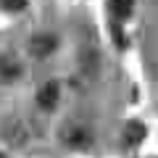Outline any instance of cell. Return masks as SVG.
<instances>
[{"mask_svg":"<svg viewBox=\"0 0 158 158\" xmlns=\"http://www.w3.org/2000/svg\"><path fill=\"white\" fill-rule=\"evenodd\" d=\"M142 140H145V127H142L140 121H129V124H127V129H124V145L137 148Z\"/></svg>","mask_w":158,"mask_h":158,"instance_id":"4","label":"cell"},{"mask_svg":"<svg viewBox=\"0 0 158 158\" xmlns=\"http://www.w3.org/2000/svg\"><path fill=\"white\" fill-rule=\"evenodd\" d=\"M0 158H6V156H3V153H0Z\"/></svg>","mask_w":158,"mask_h":158,"instance_id":"7","label":"cell"},{"mask_svg":"<svg viewBox=\"0 0 158 158\" xmlns=\"http://www.w3.org/2000/svg\"><path fill=\"white\" fill-rule=\"evenodd\" d=\"M37 103L40 108H45V111H53L58 103V85L56 82H48V85H42V90L37 92Z\"/></svg>","mask_w":158,"mask_h":158,"instance_id":"2","label":"cell"},{"mask_svg":"<svg viewBox=\"0 0 158 158\" xmlns=\"http://www.w3.org/2000/svg\"><path fill=\"white\" fill-rule=\"evenodd\" d=\"M19 74H21L19 61H13L11 56H6L3 61H0V79H3V82H11V79H16Z\"/></svg>","mask_w":158,"mask_h":158,"instance_id":"5","label":"cell"},{"mask_svg":"<svg viewBox=\"0 0 158 158\" xmlns=\"http://www.w3.org/2000/svg\"><path fill=\"white\" fill-rule=\"evenodd\" d=\"M63 140H66L69 145H87V142H90V135H87V129H82V127H71L69 135H63Z\"/></svg>","mask_w":158,"mask_h":158,"instance_id":"6","label":"cell"},{"mask_svg":"<svg viewBox=\"0 0 158 158\" xmlns=\"http://www.w3.org/2000/svg\"><path fill=\"white\" fill-rule=\"evenodd\" d=\"M56 45H58V40L53 37V34H40V37L32 40L29 50H32L37 58H45V56H50V53L56 50Z\"/></svg>","mask_w":158,"mask_h":158,"instance_id":"1","label":"cell"},{"mask_svg":"<svg viewBox=\"0 0 158 158\" xmlns=\"http://www.w3.org/2000/svg\"><path fill=\"white\" fill-rule=\"evenodd\" d=\"M132 8H135V0H108V11H111L113 21L121 24L124 19H129Z\"/></svg>","mask_w":158,"mask_h":158,"instance_id":"3","label":"cell"}]
</instances>
